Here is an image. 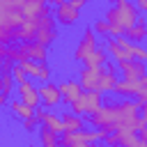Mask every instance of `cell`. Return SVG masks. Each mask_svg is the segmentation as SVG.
<instances>
[{
	"mask_svg": "<svg viewBox=\"0 0 147 147\" xmlns=\"http://www.w3.org/2000/svg\"><path fill=\"white\" fill-rule=\"evenodd\" d=\"M103 18L108 21L110 25V37L117 39V37H124L140 18V11L136 7V2H129V0H117L115 5H108L106 7V14Z\"/></svg>",
	"mask_w": 147,
	"mask_h": 147,
	"instance_id": "1",
	"label": "cell"
},
{
	"mask_svg": "<svg viewBox=\"0 0 147 147\" xmlns=\"http://www.w3.org/2000/svg\"><path fill=\"white\" fill-rule=\"evenodd\" d=\"M78 83L83 87V92H115V85L119 83L117 80V74H110L106 69H80L78 71Z\"/></svg>",
	"mask_w": 147,
	"mask_h": 147,
	"instance_id": "2",
	"label": "cell"
},
{
	"mask_svg": "<svg viewBox=\"0 0 147 147\" xmlns=\"http://www.w3.org/2000/svg\"><path fill=\"white\" fill-rule=\"evenodd\" d=\"M53 5H55L53 9L55 23L62 28H74L80 18V9L85 7V0H53Z\"/></svg>",
	"mask_w": 147,
	"mask_h": 147,
	"instance_id": "3",
	"label": "cell"
},
{
	"mask_svg": "<svg viewBox=\"0 0 147 147\" xmlns=\"http://www.w3.org/2000/svg\"><path fill=\"white\" fill-rule=\"evenodd\" d=\"M60 32H57V23H55V16H53V7L41 14L37 18V37H34V44H41V46H53L57 41Z\"/></svg>",
	"mask_w": 147,
	"mask_h": 147,
	"instance_id": "4",
	"label": "cell"
},
{
	"mask_svg": "<svg viewBox=\"0 0 147 147\" xmlns=\"http://www.w3.org/2000/svg\"><path fill=\"white\" fill-rule=\"evenodd\" d=\"M99 46H101V44H99L96 32L92 30V25H85V28H83V32H80L78 44L74 46V53H71L74 62H85V60H87V57H90Z\"/></svg>",
	"mask_w": 147,
	"mask_h": 147,
	"instance_id": "5",
	"label": "cell"
},
{
	"mask_svg": "<svg viewBox=\"0 0 147 147\" xmlns=\"http://www.w3.org/2000/svg\"><path fill=\"white\" fill-rule=\"evenodd\" d=\"M23 0H0V28L18 30L23 23Z\"/></svg>",
	"mask_w": 147,
	"mask_h": 147,
	"instance_id": "6",
	"label": "cell"
},
{
	"mask_svg": "<svg viewBox=\"0 0 147 147\" xmlns=\"http://www.w3.org/2000/svg\"><path fill=\"white\" fill-rule=\"evenodd\" d=\"M103 106V94L101 92H83L80 94V99H76L71 106H69V110L71 113H76V115H94L99 108Z\"/></svg>",
	"mask_w": 147,
	"mask_h": 147,
	"instance_id": "7",
	"label": "cell"
},
{
	"mask_svg": "<svg viewBox=\"0 0 147 147\" xmlns=\"http://www.w3.org/2000/svg\"><path fill=\"white\" fill-rule=\"evenodd\" d=\"M106 53H108V57H113L115 60V64H119V62H126V60H133L131 57V51H133V44L126 39V37H117V39H106Z\"/></svg>",
	"mask_w": 147,
	"mask_h": 147,
	"instance_id": "8",
	"label": "cell"
},
{
	"mask_svg": "<svg viewBox=\"0 0 147 147\" xmlns=\"http://www.w3.org/2000/svg\"><path fill=\"white\" fill-rule=\"evenodd\" d=\"M21 67H23V71L28 74V78L30 80H34V83H39V85H44V83H51V78H53V69L48 67V62H30V60H25V62H21Z\"/></svg>",
	"mask_w": 147,
	"mask_h": 147,
	"instance_id": "9",
	"label": "cell"
},
{
	"mask_svg": "<svg viewBox=\"0 0 147 147\" xmlns=\"http://www.w3.org/2000/svg\"><path fill=\"white\" fill-rule=\"evenodd\" d=\"M25 60H30V62H48V48L46 46H41V44H18V64L21 62H25Z\"/></svg>",
	"mask_w": 147,
	"mask_h": 147,
	"instance_id": "10",
	"label": "cell"
},
{
	"mask_svg": "<svg viewBox=\"0 0 147 147\" xmlns=\"http://www.w3.org/2000/svg\"><path fill=\"white\" fill-rule=\"evenodd\" d=\"M145 90H147V76L138 80H119L115 85V94H119L122 99H138Z\"/></svg>",
	"mask_w": 147,
	"mask_h": 147,
	"instance_id": "11",
	"label": "cell"
},
{
	"mask_svg": "<svg viewBox=\"0 0 147 147\" xmlns=\"http://www.w3.org/2000/svg\"><path fill=\"white\" fill-rule=\"evenodd\" d=\"M16 90H18V101H23L25 106H30L32 110L39 108L41 96H39V87L34 85V80H25V83L16 85Z\"/></svg>",
	"mask_w": 147,
	"mask_h": 147,
	"instance_id": "12",
	"label": "cell"
},
{
	"mask_svg": "<svg viewBox=\"0 0 147 147\" xmlns=\"http://www.w3.org/2000/svg\"><path fill=\"white\" fill-rule=\"evenodd\" d=\"M117 74L124 76V80H138L142 76H147V64L138 62V60H126L117 64Z\"/></svg>",
	"mask_w": 147,
	"mask_h": 147,
	"instance_id": "13",
	"label": "cell"
},
{
	"mask_svg": "<svg viewBox=\"0 0 147 147\" xmlns=\"http://www.w3.org/2000/svg\"><path fill=\"white\" fill-rule=\"evenodd\" d=\"M39 96H41V103L51 110V108H57L62 103V94H60V87L51 80V83H44L39 85Z\"/></svg>",
	"mask_w": 147,
	"mask_h": 147,
	"instance_id": "14",
	"label": "cell"
},
{
	"mask_svg": "<svg viewBox=\"0 0 147 147\" xmlns=\"http://www.w3.org/2000/svg\"><path fill=\"white\" fill-rule=\"evenodd\" d=\"M48 9H51V5H48V2H44V0H23V7H21L23 18H28V21L39 18V16H41V14H46Z\"/></svg>",
	"mask_w": 147,
	"mask_h": 147,
	"instance_id": "15",
	"label": "cell"
},
{
	"mask_svg": "<svg viewBox=\"0 0 147 147\" xmlns=\"http://www.w3.org/2000/svg\"><path fill=\"white\" fill-rule=\"evenodd\" d=\"M57 87H60V94H62V103H67V106H71V103H74L76 99H80V94H83V87H80L78 80H64V83H60Z\"/></svg>",
	"mask_w": 147,
	"mask_h": 147,
	"instance_id": "16",
	"label": "cell"
},
{
	"mask_svg": "<svg viewBox=\"0 0 147 147\" xmlns=\"http://www.w3.org/2000/svg\"><path fill=\"white\" fill-rule=\"evenodd\" d=\"M62 124H64V133H76V131H83L85 129V119L71 110H62Z\"/></svg>",
	"mask_w": 147,
	"mask_h": 147,
	"instance_id": "17",
	"label": "cell"
},
{
	"mask_svg": "<svg viewBox=\"0 0 147 147\" xmlns=\"http://www.w3.org/2000/svg\"><path fill=\"white\" fill-rule=\"evenodd\" d=\"M124 37H126L131 44L142 46V41L147 39V21H145V16H140V18H138V23H136V25H133V28H131Z\"/></svg>",
	"mask_w": 147,
	"mask_h": 147,
	"instance_id": "18",
	"label": "cell"
},
{
	"mask_svg": "<svg viewBox=\"0 0 147 147\" xmlns=\"http://www.w3.org/2000/svg\"><path fill=\"white\" fill-rule=\"evenodd\" d=\"M83 64H85V69H103V67L108 64V53H106V48L99 46V48H96Z\"/></svg>",
	"mask_w": 147,
	"mask_h": 147,
	"instance_id": "19",
	"label": "cell"
},
{
	"mask_svg": "<svg viewBox=\"0 0 147 147\" xmlns=\"http://www.w3.org/2000/svg\"><path fill=\"white\" fill-rule=\"evenodd\" d=\"M9 110H11V115L14 117H18L21 122H25V119H30V117H34V110L30 108V106H25L23 101H9V106H7Z\"/></svg>",
	"mask_w": 147,
	"mask_h": 147,
	"instance_id": "20",
	"label": "cell"
},
{
	"mask_svg": "<svg viewBox=\"0 0 147 147\" xmlns=\"http://www.w3.org/2000/svg\"><path fill=\"white\" fill-rule=\"evenodd\" d=\"M39 142H41V147H62V142L57 140V136L53 133V131H48L46 126H39Z\"/></svg>",
	"mask_w": 147,
	"mask_h": 147,
	"instance_id": "21",
	"label": "cell"
},
{
	"mask_svg": "<svg viewBox=\"0 0 147 147\" xmlns=\"http://www.w3.org/2000/svg\"><path fill=\"white\" fill-rule=\"evenodd\" d=\"M16 90V83H14V78H11V74H0V92L2 94H11Z\"/></svg>",
	"mask_w": 147,
	"mask_h": 147,
	"instance_id": "22",
	"label": "cell"
},
{
	"mask_svg": "<svg viewBox=\"0 0 147 147\" xmlns=\"http://www.w3.org/2000/svg\"><path fill=\"white\" fill-rule=\"evenodd\" d=\"M92 30L96 32V37L101 34V37H110V25H108V21L101 16V18H94V23H92Z\"/></svg>",
	"mask_w": 147,
	"mask_h": 147,
	"instance_id": "23",
	"label": "cell"
},
{
	"mask_svg": "<svg viewBox=\"0 0 147 147\" xmlns=\"http://www.w3.org/2000/svg\"><path fill=\"white\" fill-rule=\"evenodd\" d=\"M11 78H14V83H16V85H21V83L30 80V78H28V74L23 71V67H21V64H14V67H11Z\"/></svg>",
	"mask_w": 147,
	"mask_h": 147,
	"instance_id": "24",
	"label": "cell"
},
{
	"mask_svg": "<svg viewBox=\"0 0 147 147\" xmlns=\"http://www.w3.org/2000/svg\"><path fill=\"white\" fill-rule=\"evenodd\" d=\"M136 101L140 103V119L147 124V90H145V92H142V94H140Z\"/></svg>",
	"mask_w": 147,
	"mask_h": 147,
	"instance_id": "25",
	"label": "cell"
},
{
	"mask_svg": "<svg viewBox=\"0 0 147 147\" xmlns=\"http://www.w3.org/2000/svg\"><path fill=\"white\" fill-rule=\"evenodd\" d=\"M23 129H25L28 133H34V131H39V119H37V117H30V119H25V122H23Z\"/></svg>",
	"mask_w": 147,
	"mask_h": 147,
	"instance_id": "26",
	"label": "cell"
},
{
	"mask_svg": "<svg viewBox=\"0 0 147 147\" xmlns=\"http://www.w3.org/2000/svg\"><path fill=\"white\" fill-rule=\"evenodd\" d=\"M124 147H147V145H145V142H140V140H138V133H136V136H133Z\"/></svg>",
	"mask_w": 147,
	"mask_h": 147,
	"instance_id": "27",
	"label": "cell"
},
{
	"mask_svg": "<svg viewBox=\"0 0 147 147\" xmlns=\"http://www.w3.org/2000/svg\"><path fill=\"white\" fill-rule=\"evenodd\" d=\"M138 140H140V142H145V145H147V124H145V126H142V129H138Z\"/></svg>",
	"mask_w": 147,
	"mask_h": 147,
	"instance_id": "28",
	"label": "cell"
},
{
	"mask_svg": "<svg viewBox=\"0 0 147 147\" xmlns=\"http://www.w3.org/2000/svg\"><path fill=\"white\" fill-rule=\"evenodd\" d=\"M136 7H138V11H147V0H138Z\"/></svg>",
	"mask_w": 147,
	"mask_h": 147,
	"instance_id": "29",
	"label": "cell"
},
{
	"mask_svg": "<svg viewBox=\"0 0 147 147\" xmlns=\"http://www.w3.org/2000/svg\"><path fill=\"white\" fill-rule=\"evenodd\" d=\"M5 106H9V96L0 92V108H5Z\"/></svg>",
	"mask_w": 147,
	"mask_h": 147,
	"instance_id": "30",
	"label": "cell"
},
{
	"mask_svg": "<svg viewBox=\"0 0 147 147\" xmlns=\"http://www.w3.org/2000/svg\"><path fill=\"white\" fill-rule=\"evenodd\" d=\"M90 147H106V145H101V142H94V145H90Z\"/></svg>",
	"mask_w": 147,
	"mask_h": 147,
	"instance_id": "31",
	"label": "cell"
},
{
	"mask_svg": "<svg viewBox=\"0 0 147 147\" xmlns=\"http://www.w3.org/2000/svg\"><path fill=\"white\" fill-rule=\"evenodd\" d=\"M145 21H147V16H145Z\"/></svg>",
	"mask_w": 147,
	"mask_h": 147,
	"instance_id": "32",
	"label": "cell"
}]
</instances>
